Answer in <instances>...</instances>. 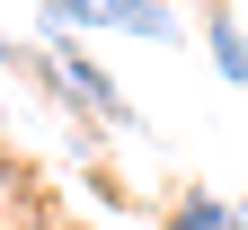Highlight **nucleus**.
Returning <instances> with one entry per match:
<instances>
[{"label":"nucleus","mask_w":248,"mask_h":230,"mask_svg":"<svg viewBox=\"0 0 248 230\" xmlns=\"http://www.w3.org/2000/svg\"><path fill=\"white\" fill-rule=\"evenodd\" d=\"M204 53H213V71H222V80H239V89H248V27L222 9V0L204 9Z\"/></svg>","instance_id":"nucleus-3"},{"label":"nucleus","mask_w":248,"mask_h":230,"mask_svg":"<svg viewBox=\"0 0 248 230\" xmlns=\"http://www.w3.org/2000/svg\"><path fill=\"white\" fill-rule=\"evenodd\" d=\"M160 230H239V213L222 204V195H204V186H186L177 204H169V221Z\"/></svg>","instance_id":"nucleus-4"},{"label":"nucleus","mask_w":248,"mask_h":230,"mask_svg":"<svg viewBox=\"0 0 248 230\" xmlns=\"http://www.w3.org/2000/svg\"><path fill=\"white\" fill-rule=\"evenodd\" d=\"M45 80L62 107H80L89 124H115V133H142V115H133V97H115V80L98 71V62L80 53V36H45Z\"/></svg>","instance_id":"nucleus-2"},{"label":"nucleus","mask_w":248,"mask_h":230,"mask_svg":"<svg viewBox=\"0 0 248 230\" xmlns=\"http://www.w3.org/2000/svg\"><path fill=\"white\" fill-rule=\"evenodd\" d=\"M0 71H36V53H27V45H0Z\"/></svg>","instance_id":"nucleus-5"},{"label":"nucleus","mask_w":248,"mask_h":230,"mask_svg":"<svg viewBox=\"0 0 248 230\" xmlns=\"http://www.w3.org/2000/svg\"><path fill=\"white\" fill-rule=\"evenodd\" d=\"M231 213H239V221H248V195H239V204H231Z\"/></svg>","instance_id":"nucleus-6"},{"label":"nucleus","mask_w":248,"mask_h":230,"mask_svg":"<svg viewBox=\"0 0 248 230\" xmlns=\"http://www.w3.org/2000/svg\"><path fill=\"white\" fill-rule=\"evenodd\" d=\"M45 36H89V27H115V36H142V45H186V18L169 0H45L36 9Z\"/></svg>","instance_id":"nucleus-1"}]
</instances>
